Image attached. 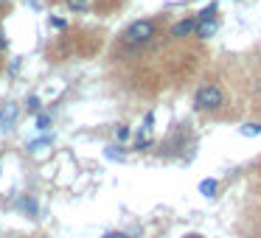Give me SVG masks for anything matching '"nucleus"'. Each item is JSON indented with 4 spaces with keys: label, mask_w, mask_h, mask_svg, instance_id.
<instances>
[{
    "label": "nucleus",
    "mask_w": 261,
    "mask_h": 238,
    "mask_svg": "<svg viewBox=\"0 0 261 238\" xmlns=\"http://www.w3.org/2000/svg\"><path fill=\"white\" fill-rule=\"evenodd\" d=\"M158 37H160V23L154 17H146V20H135V23L126 25L118 37V45L126 48V51H141V48L152 45Z\"/></svg>",
    "instance_id": "1"
},
{
    "label": "nucleus",
    "mask_w": 261,
    "mask_h": 238,
    "mask_svg": "<svg viewBox=\"0 0 261 238\" xmlns=\"http://www.w3.org/2000/svg\"><path fill=\"white\" fill-rule=\"evenodd\" d=\"M225 104H227L225 90H222L216 81H205V84H199L197 93H194V107H197L199 112H219Z\"/></svg>",
    "instance_id": "2"
},
{
    "label": "nucleus",
    "mask_w": 261,
    "mask_h": 238,
    "mask_svg": "<svg viewBox=\"0 0 261 238\" xmlns=\"http://www.w3.org/2000/svg\"><path fill=\"white\" fill-rule=\"evenodd\" d=\"M194 28H197V17H186L171 25V37L174 40H188V37H194Z\"/></svg>",
    "instance_id": "3"
},
{
    "label": "nucleus",
    "mask_w": 261,
    "mask_h": 238,
    "mask_svg": "<svg viewBox=\"0 0 261 238\" xmlns=\"http://www.w3.org/2000/svg\"><path fill=\"white\" fill-rule=\"evenodd\" d=\"M216 31H219V20H199L197 23V28H194V37L197 40H208V37H214Z\"/></svg>",
    "instance_id": "4"
},
{
    "label": "nucleus",
    "mask_w": 261,
    "mask_h": 238,
    "mask_svg": "<svg viewBox=\"0 0 261 238\" xmlns=\"http://www.w3.org/2000/svg\"><path fill=\"white\" fill-rule=\"evenodd\" d=\"M14 121H17V104H6V107L0 109V126L3 129H12Z\"/></svg>",
    "instance_id": "5"
},
{
    "label": "nucleus",
    "mask_w": 261,
    "mask_h": 238,
    "mask_svg": "<svg viewBox=\"0 0 261 238\" xmlns=\"http://www.w3.org/2000/svg\"><path fill=\"white\" fill-rule=\"evenodd\" d=\"M65 6H68V12L73 14H87L93 6V0H65Z\"/></svg>",
    "instance_id": "6"
},
{
    "label": "nucleus",
    "mask_w": 261,
    "mask_h": 238,
    "mask_svg": "<svg viewBox=\"0 0 261 238\" xmlns=\"http://www.w3.org/2000/svg\"><path fill=\"white\" fill-rule=\"evenodd\" d=\"M216 191H219V180H214V176L199 182V193H202V196H216Z\"/></svg>",
    "instance_id": "7"
},
{
    "label": "nucleus",
    "mask_w": 261,
    "mask_h": 238,
    "mask_svg": "<svg viewBox=\"0 0 261 238\" xmlns=\"http://www.w3.org/2000/svg\"><path fill=\"white\" fill-rule=\"evenodd\" d=\"M20 207H23V213H29L31 219H34L37 210H40V207H37V199L34 196H23V199H20Z\"/></svg>",
    "instance_id": "8"
},
{
    "label": "nucleus",
    "mask_w": 261,
    "mask_h": 238,
    "mask_svg": "<svg viewBox=\"0 0 261 238\" xmlns=\"http://www.w3.org/2000/svg\"><path fill=\"white\" fill-rule=\"evenodd\" d=\"M152 146H154V140H152V137H146V135H138L135 143H132L135 152H146V148H152Z\"/></svg>",
    "instance_id": "9"
},
{
    "label": "nucleus",
    "mask_w": 261,
    "mask_h": 238,
    "mask_svg": "<svg viewBox=\"0 0 261 238\" xmlns=\"http://www.w3.org/2000/svg\"><path fill=\"white\" fill-rule=\"evenodd\" d=\"M40 109H42L40 96H29V98H25V112H29V115H37Z\"/></svg>",
    "instance_id": "10"
},
{
    "label": "nucleus",
    "mask_w": 261,
    "mask_h": 238,
    "mask_svg": "<svg viewBox=\"0 0 261 238\" xmlns=\"http://www.w3.org/2000/svg\"><path fill=\"white\" fill-rule=\"evenodd\" d=\"M216 14H219V6H216V3H208V6L197 14V23H199V20H214Z\"/></svg>",
    "instance_id": "11"
},
{
    "label": "nucleus",
    "mask_w": 261,
    "mask_h": 238,
    "mask_svg": "<svg viewBox=\"0 0 261 238\" xmlns=\"http://www.w3.org/2000/svg\"><path fill=\"white\" fill-rule=\"evenodd\" d=\"M37 129H40V132L51 129V115H48V112H37Z\"/></svg>",
    "instance_id": "12"
},
{
    "label": "nucleus",
    "mask_w": 261,
    "mask_h": 238,
    "mask_svg": "<svg viewBox=\"0 0 261 238\" xmlns=\"http://www.w3.org/2000/svg\"><path fill=\"white\" fill-rule=\"evenodd\" d=\"M239 132H242L244 137H255V135H261V124H244Z\"/></svg>",
    "instance_id": "13"
},
{
    "label": "nucleus",
    "mask_w": 261,
    "mask_h": 238,
    "mask_svg": "<svg viewBox=\"0 0 261 238\" xmlns=\"http://www.w3.org/2000/svg\"><path fill=\"white\" fill-rule=\"evenodd\" d=\"M51 140H54V137H40V140L29 143V152H40L42 146H51Z\"/></svg>",
    "instance_id": "14"
},
{
    "label": "nucleus",
    "mask_w": 261,
    "mask_h": 238,
    "mask_svg": "<svg viewBox=\"0 0 261 238\" xmlns=\"http://www.w3.org/2000/svg\"><path fill=\"white\" fill-rule=\"evenodd\" d=\"M104 154H107L110 160H124V152H121V146H107V152H104Z\"/></svg>",
    "instance_id": "15"
},
{
    "label": "nucleus",
    "mask_w": 261,
    "mask_h": 238,
    "mask_svg": "<svg viewBox=\"0 0 261 238\" xmlns=\"http://www.w3.org/2000/svg\"><path fill=\"white\" fill-rule=\"evenodd\" d=\"M9 51V37H6V28H3V23H0V53Z\"/></svg>",
    "instance_id": "16"
},
{
    "label": "nucleus",
    "mask_w": 261,
    "mask_h": 238,
    "mask_svg": "<svg viewBox=\"0 0 261 238\" xmlns=\"http://www.w3.org/2000/svg\"><path fill=\"white\" fill-rule=\"evenodd\" d=\"M115 137H118V140H126V137H129V126L118 124V126H115Z\"/></svg>",
    "instance_id": "17"
},
{
    "label": "nucleus",
    "mask_w": 261,
    "mask_h": 238,
    "mask_svg": "<svg viewBox=\"0 0 261 238\" xmlns=\"http://www.w3.org/2000/svg\"><path fill=\"white\" fill-rule=\"evenodd\" d=\"M48 28H65V20H59V17H48Z\"/></svg>",
    "instance_id": "18"
},
{
    "label": "nucleus",
    "mask_w": 261,
    "mask_h": 238,
    "mask_svg": "<svg viewBox=\"0 0 261 238\" xmlns=\"http://www.w3.org/2000/svg\"><path fill=\"white\" fill-rule=\"evenodd\" d=\"M9 9H12V0H0V17H6Z\"/></svg>",
    "instance_id": "19"
},
{
    "label": "nucleus",
    "mask_w": 261,
    "mask_h": 238,
    "mask_svg": "<svg viewBox=\"0 0 261 238\" xmlns=\"http://www.w3.org/2000/svg\"><path fill=\"white\" fill-rule=\"evenodd\" d=\"M101 238H129L126 232H107V235H101Z\"/></svg>",
    "instance_id": "20"
},
{
    "label": "nucleus",
    "mask_w": 261,
    "mask_h": 238,
    "mask_svg": "<svg viewBox=\"0 0 261 238\" xmlns=\"http://www.w3.org/2000/svg\"><path fill=\"white\" fill-rule=\"evenodd\" d=\"M186 238H202V235H197V232H191V235H186Z\"/></svg>",
    "instance_id": "21"
}]
</instances>
